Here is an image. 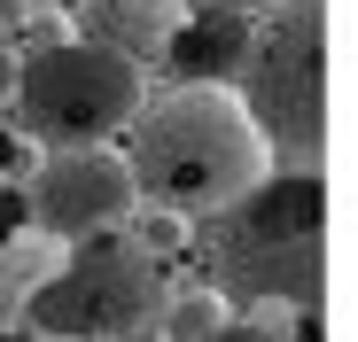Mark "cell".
<instances>
[{"label": "cell", "mask_w": 358, "mask_h": 342, "mask_svg": "<svg viewBox=\"0 0 358 342\" xmlns=\"http://www.w3.org/2000/svg\"><path fill=\"white\" fill-rule=\"evenodd\" d=\"M195 8H226V0H187V16H195Z\"/></svg>", "instance_id": "4fadbf2b"}, {"label": "cell", "mask_w": 358, "mask_h": 342, "mask_svg": "<svg viewBox=\"0 0 358 342\" xmlns=\"http://www.w3.org/2000/svg\"><path fill=\"white\" fill-rule=\"evenodd\" d=\"M164 257L133 234H94L78 249H63L39 280V296L24 304V319L47 334V342H133L141 327H156V304H164Z\"/></svg>", "instance_id": "5b68a950"}, {"label": "cell", "mask_w": 358, "mask_h": 342, "mask_svg": "<svg viewBox=\"0 0 358 342\" xmlns=\"http://www.w3.org/2000/svg\"><path fill=\"white\" fill-rule=\"evenodd\" d=\"M148 101V78L94 39H55L24 54V70L8 86V133L39 140L47 156L63 148H109V133L133 125V109Z\"/></svg>", "instance_id": "277c9868"}, {"label": "cell", "mask_w": 358, "mask_h": 342, "mask_svg": "<svg viewBox=\"0 0 358 342\" xmlns=\"http://www.w3.org/2000/svg\"><path fill=\"white\" fill-rule=\"evenodd\" d=\"M250 54V24L234 8H195L187 24H179L171 54L164 63H179V86H226V70Z\"/></svg>", "instance_id": "ba28073f"}, {"label": "cell", "mask_w": 358, "mask_h": 342, "mask_svg": "<svg viewBox=\"0 0 358 342\" xmlns=\"http://www.w3.org/2000/svg\"><path fill=\"white\" fill-rule=\"evenodd\" d=\"M55 265H63V249H55L47 234H0V334L24 319V304L39 296V280Z\"/></svg>", "instance_id": "9c48e42d"}, {"label": "cell", "mask_w": 358, "mask_h": 342, "mask_svg": "<svg viewBox=\"0 0 358 342\" xmlns=\"http://www.w3.org/2000/svg\"><path fill=\"white\" fill-rule=\"evenodd\" d=\"M320 171H265V179L203 218V288L234 311H312L320 304Z\"/></svg>", "instance_id": "7a4b0ae2"}, {"label": "cell", "mask_w": 358, "mask_h": 342, "mask_svg": "<svg viewBox=\"0 0 358 342\" xmlns=\"http://www.w3.org/2000/svg\"><path fill=\"white\" fill-rule=\"evenodd\" d=\"M39 16V0H0V47L8 39H24V24Z\"/></svg>", "instance_id": "8fae6325"}, {"label": "cell", "mask_w": 358, "mask_h": 342, "mask_svg": "<svg viewBox=\"0 0 358 342\" xmlns=\"http://www.w3.org/2000/svg\"><path fill=\"white\" fill-rule=\"evenodd\" d=\"M234 101L280 171H320L327 148V0H280L250 24Z\"/></svg>", "instance_id": "3957f363"}, {"label": "cell", "mask_w": 358, "mask_h": 342, "mask_svg": "<svg viewBox=\"0 0 358 342\" xmlns=\"http://www.w3.org/2000/svg\"><path fill=\"white\" fill-rule=\"evenodd\" d=\"M226 319H234V311H226V304L203 288V280H195V288H164V304H156V327H148V334H156V342H218V334H226Z\"/></svg>", "instance_id": "30bf717a"}, {"label": "cell", "mask_w": 358, "mask_h": 342, "mask_svg": "<svg viewBox=\"0 0 358 342\" xmlns=\"http://www.w3.org/2000/svg\"><path fill=\"white\" fill-rule=\"evenodd\" d=\"M179 24H187V0H86V31L78 39H94L109 54H125L133 70H148V63L171 54Z\"/></svg>", "instance_id": "52a82bcc"}, {"label": "cell", "mask_w": 358, "mask_h": 342, "mask_svg": "<svg viewBox=\"0 0 358 342\" xmlns=\"http://www.w3.org/2000/svg\"><path fill=\"white\" fill-rule=\"evenodd\" d=\"M16 171V133H0V179Z\"/></svg>", "instance_id": "7c38bea8"}, {"label": "cell", "mask_w": 358, "mask_h": 342, "mask_svg": "<svg viewBox=\"0 0 358 342\" xmlns=\"http://www.w3.org/2000/svg\"><path fill=\"white\" fill-rule=\"evenodd\" d=\"M31 234H47L55 249H78L94 234H117L125 218H141L133 171L117 148H63L31 171Z\"/></svg>", "instance_id": "8992f818"}, {"label": "cell", "mask_w": 358, "mask_h": 342, "mask_svg": "<svg viewBox=\"0 0 358 342\" xmlns=\"http://www.w3.org/2000/svg\"><path fill=\"white\" fill-rule=\"evenodd\" d=\"M125 171L133 195L156 218H218L226 202H242L273 156L250 125V109L234 101V86H171L148 94L125 125Z\"/></svg>", "instance_id": "6da1fadb"}, {"label": "cell", "mask_w": 358, "mask_h": 342, "mask_svg": "<svg viewBox=\"0 0 358 342\" xmlns=\"http://www.w3.org/2000/svg\"><path fill=\"white\" fill-rule=\"evenodd\" d=\"M265 8H280V0H265Z\"/></svg>", "instance_id": "5bb4252c"}]
</instances>
